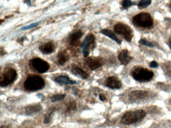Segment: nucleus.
Here are the masks:
<instances>
[{"instance_id": "f257e3e1", "label": "nucleus", "mask_w": 171, "mask_h": 128, "mask_svg": "<svg viewBox=\"0 0 171 128\" xmlns=\"http://www.w3.org/2000/svg\"><path fill=\"white\" fill-rule=\"evenodd\" d=\"M146 116V112L143 110L127 112L122 116L121 123L126 125L134 124L142 121Z\"/></svg>"}, {"instance_id": "f03ea898", "label": "nucleus", "mask_w": 171, "mask_h": 128, "mask_svg": "<svg viewBox=\"0 0 171 128\" xmlns=\"http://www.w3.org/2000/svg\"><path fill=\"white\" fill-rule=\"evenodd\" d=\"M45 86L44 80L38 76L31 75L24 82V88L27 91L34 92L42 90Z\"/></svg>"}, {"instance_id": "7ed1b4c3", "label": "nucleus", "mask_w": 171, "mask_h": 128, "mask_svg": "<svg viewBox=\"0 0 171 128\" xmlns=\"http://www.w3.org/2000/svg\"><path fill=\"white\" fill-rule=\"evenodd\" d=\"M131 75L134 79L138 82H147L152 79L154 74L152 71L145 68L138 67L133 70Z\"/></svg>"}, {"instance_id": "20e7f679", "label": "nucleus", "mask_w": 171, "mask_h": 128, "mask_svg": "<svg viewBox=\"0 0 171 128\" xmlns=\"http://www.w3.org/2000/svg\"><path fill=\"white\" fill-rule=\"evenodd\" d=\"M133 24L135 25L142 28H150L154 24V21L150 14L141 13L134 16L133 18Z\"/></svg>"}, {"instance_id": "39448f33", "label": "nucleus", "mask_w": 171, "mask_h": 128, "mask_svg": "<svg viewBox=\"0 0 171 128\" xmlns=\"http://www.w3.org/2000/svg\"><path fill=\"white\" fill-rule=\"evenodd\" d=\"M18 77L17 72L15 69L7 68L4 70L0 78V86L6 87L14 83Z\"/></svg>"}, {"instance_id": "423d86ee", "label": "nucleus", "mask_w": 171, "mask_h": 128, "mask_svg": "<svg viewBox=\"0 0 171 128\" xmlns=\"http://www.w3.org/2000/svg\"><path fill=\"white\" fill-rule=\"evenodd\" d=\"M114 31L117 34L123 37L128 42L132 40L134 36L133 30L127 25L121 23H118L114 26Z\"/></svg>"}, {"instance_id": "0eeeda50", "label": "nucleus", "mask_w": 171, "mask_h": 128, "mask_svg": "<svg viewBox=\"0 0 171 128\" xmlns=\"http://www.w3.org/2000/svg\"><path fill=\"white\" fill-rule=\"evenodd\" d=\"M30 65L33 69L41 74L46 73L50 67L48 62L39 58L31 60L30 61Z\"/></svg>"}, {"instance_id": "6e6552de", "label": "nucleus", "mask_w": 171, "mask_h": 128, "mask_svg": "<svg viewBox=\"0 0 171 128\" xmlns=\"http://www.w3.org/2000/svg\"><path fill=\"white\" fill-rule=\"evenodd\" d=\"M96 43V38L92 34L88 35L84 39L81 45V50L84 57H88L89 55L90 49H92Z\"/></svg>"}, {"instance_id": "1a4fd4ad", "label": "nucleus", "mask_w": 171, "mask_h": 128, "mask_svg": "<svg viewBox=\"0 0 171 128\" xmlns=\"http://www.w3.org/2000/svg\"><path fill=\"white\" fill-rule=\"evenodd\" d=\"M149 95V92L146 91L135 90L129 93V99L131 102H138L147 99Z\"/></svg>"}, {"instance_id": "9d476101", "label": "nucleus", "mask_w": 171, "mask_h": 128, "mask_svg": "<svg viewBox=\"0 0 171 128\" xmlns=\"http://www.w3.org/2000/svg\"><path fill=\"white\" fill-rule=\"evenodd\" d=\"M86 65L90 70H93L98 69L104 65V61L102 59L96 57H90L86 60Z\"/></svg>"}, {"instance_id": "9b49d317", "label": "nucleus", "mask_w": 171, "mask_h": 128, "mask_svg": "<svg viewBox=\"0 0 171 128\" xmlns=\"http://www.w3.org/2000/svg\"><path fill=\"white\" fill-rule=\"evenodd\" d=\"M122 83L118 77L110 76L108 77L105 82V85L112 89H119L122 87Z\"/></svg>"}, {"instance_id": "f8f14e48", "label": "nucleus", "mask_w": 171, "mask_h": 128, "mask_svg": "<svg viewBox=\"0 0 171 128\" xmlns=\"http://www.w3.org/2000/svg\"><path fill=\"white\" fill-rule=\"evenodd\" d=\"M118 59L122 65L126 66L130 61L133 58L129 54V52L127 50H122L118 55Z\"/></svg>"}, {"instance_id": "ddd939ff", "label": "nucleus", "mask_w": 171, "mask_h": 128, "mask_svg": "<svg viewBox=\"0 0 171 128\" xmlns=\"http://www.w3.org/2000/svg\"><path fill=\"white\" fill-rule=\"evenodd\" d=\"M55 49V45L52 42H48L39 47L40 51L45 55L50 54L53 53Z\"/></svg>"}, {"instance_id": "4468645a", "label": "nucleus", "mask_w": 171, "mask_h": 128, "mask_svg": "<svg viewBox=\"0 0 171 128\" xmlns=\"http://www.w3.org/2000/svg\"><path fill=\"white\" fill-rule=\"evenodd\" d=\"M54 81L60 85H74L77 83L75 81L71 79L67 76L60 75L55 78Z\"/></svg>"}, {"instance_id": "2eb2a0df", "label": "nucleus", "mask_w": 171, "mask_h": 128, "mask_svg": "<svg viewBox=\"0 0 171 128\" xmlns=\"http://www.w3.org/2000/svg\"><path fill=\"white\" fill-rule=\"evenodd\" d=\"M71 71L72 73L75 74V75L83 79H87L89 77V75L86 73V72L78 66H73L72 68Z\"/></svg>"}, {"instance_id": "dca6fc26", "label": "nucleus", "mask_w": 171, "mask_h": 128, "mask_svg": "<svg viewBox=\"0 0 171 128\" xmlns=\"http://www.w3.org/2000/svg\"><path fill=\"white\" fill-rule=\"evenodd\" d=\"M82 36L81 31L78 30L74 32L69 37V43L72 46H76Z\"/></svg>"}, {"instance_id": "f3484780", "label": "nucleus", "mask_w": 171, "mask_h": 128, "mask_svg": "<svg viewBox=\"0 0 171 128\" xmlns=\"http://www.w3.org/2000/svg\"><path fill=\"white\" fill-rule=\"evenodd\" d=\"M42 107L40 105L37 104L34 105H29L25 108L26 114L28 116L33 115L34 114L38 113L42 110Z\"/></svg>"}, {"instance_id": "a211bd4d", "label": "nucleus", "mask_w": 171, "mask_h": 128, "mask_svg": "<svg viewBox=\"0 0 171 128\" xmlns=\"http://www.w3.org/2000/svg\"><path fill=\"white\" fill-rule=\"evenodd\" d=\"M100 33L105 36L109 37V38L112 39L113 41H115V42L117 43L119 45H121L122 43V41L119 40V39L115 36L114 33L110 30L108 29H103L100 31Z\"/></svg>"}, {"instance_id": "6ab92c4d", "label": "nucleus", "mask_w": 171, "mask_h": 128, "mask_svg": "<svg viewBox=\"0 0 171 128\" xmlns=\"http://www.w3.org/2000/svg\"><path fill=\"white\" fill-rule=\"evenodd\" d=\"M69 59V55L65 51L60 52L58 55V62L59 65H64L68 61Z\"/></svg>"}, {"instance_id": "aec40b11", "label": "nucleus", "mask_w": 171, "mask_h": 128, "mask_svg": "<svg viewBox=\"0 0 171 128\" xmlns=\"http://www.w3.org/2000/svg\"><path fill=\"white\" fill-rule=\"evenodd\" d=\"M55 111H56L55 108H51L48 111V112L46 114L44 119V123L45 124H48L51 121L52 119V115Z\"/></svg>"}, {"instance_id": "412c9836", "label": "nucleus", "mask_w": 171, "mask_h": 128, "mask_svg": "<svg viewBox=\"0 0 171 128\" xmlns=\"http://www.w3.org/2000/svg\"><path fill=\"white\" fill-rule=\"evenodd\" d=\"M151 3L152 0H141L138 3V8L139 9H143L149 6Z\"/></svg>"}, {"instance_id": "4be33fe9", "label": "nucleus", "mask_w": 171, "mask_h": 128, "mask_svg": "<svg viewBox=\"0 0 171 128\" xmlns=\"http://www.w3.org/2000/svg\"><path fill=\"white\" fill-rule=\"evenodd\" d=\"M65 96L66 95L65 94H56L51 97L50 100L53 103L58 102V101L62 100L63 99L65 98Z\"/></svg>"}, {"instance_id": "5701e85b", "label": "nucleus", "mask_w": 171, "mask_h": 128, "mask_svg": "<svg viewBox=\"0 0 171 128\" xmlns=\"http://www.w3.org/2000/svg\"><path fill=\"white\" fill-rule=\"evenodd\" d=\"M133 3L130 0H123L121 2V5L123 9H127L133 5Z\"/></svg>"}, {"instance_id": "b1692460", "label": "nucleus", "mask_w": 171, "mask_h": 128, "mask_svg": "<svg viewBox=\"0 0 171 128\" xmlns=\"http://www.w3.org/2000/svg\"><path fill=\"white\" fill-rule=\"evenodd\" d=\"M76 108V104L75 102L72 101L68 104L66 107V110L67 112H70V111L75 110Z\"/></svg>"}, {"instance_id": "393cba45", "label": "nucleus", "mask_w": 171, "mask_h": 128, "mask_svg": "<svg viewBox=\"0 0 171 128\" xmlns=\"http://www.w3.org/2000/svg\"><path fill=\"white\" fill-rule=\"evenodd\" d=\"M139 43L142 45H144L146 46L149 47L150 48L153 47V45L152 43L150 42L149 41H146L145 39H142L139 41Z\"/></svg>"}, {"instance_id": "a878e982", "label": "nucleus", "mask_w": 171, "mask_h": 128, "mask_svg": "<svg viewBox=\"0 0 171 128\" xmlns=\"http://www.w3.org/2000/svg\"><path fill=\"white\" fill-rule=\"evenodd\" d=\"M39 22L35 23H33V24H31L29 25L26 26L22 28V30H27L30 29L32 28H35L36 27L39 25Z\"/></svg>"}, {"instance_id": "bb28decb", "label": "nucleus", "mask_w": 171, "mask_h": 128, "mask_svg": "<svg viewBox=\"0 0 171 128\" xmlns=\"http://www.w3.org/2000/svg\"><path fill=\"white\" fill-rule=\"evenodd\" d=\"M150 67L152 68H156L158 67V64L155 61H152L150 63Z\"/></svg>"}, {"instance_id": "cd10ccee", "label": "nucleus", "mask_w": 171, "mask_h": 128, "mask_svg": "<svg viewBox=\"0 0 171 128\" xmlns=\"http://www.w3.org/2000/svg\"><path fill=\"white\" fill-rule=\"evenodd\" d=\"M99 98H100V100L101 101H105L106 100V97H105V96L104 94H100V96H99Z\"/></svg>"}, {"instance_id": "c85d7f7f", "label": "nucleus", "mask_w": 171, "mask_h": 128, "mask_svg": "<svg viewBox=\"0 0 171 128\" xmlns=\"http://www.w3.org/2000/svg\"><path fill=\"white\" fill-rule=\"evenodd\" d=\"M28 5L30 6L31 5V0H26L25 2Z\"/></svg>"}, {"instance_id": "c756f323", "label": "nucleus", "mask_w": 171, "mask_h": 128, "mask_svg": "<svg viewBox=\"0 0 171 128\" xmlns=\"http://www.w3.org/2000/svg\"><path fill=\"white\" fill-rule=\"evenodd\" d=\"M1 128H9V127H8V126H2L1 127Z\"/></svg>"}, {"instance_id": "7c9ffc66", "label": "nucleus", "mask_w": 171, "mask_h": 128, "mask_svg": "<svg viewBox=\"0 0 171 128\" xmlns=\"http://www.w3.org/2000/svg\"><path fill=\"white\" fill-rule=\"evenodd\" d=\"M169 45H170V48L171 49V37L169 41Z\"/></svg>"}, {"instance_id": "2f4dec72", "label": "nucleus", "mask_w": 171, "mask_h": 128, "mask_svg": "<svg viewBox=\"0 0 171 128\" xmlns=\"http://www.w3.org/2000/svg\"><path fill=\"white\" fill-rule=\"evenodd\" d=\"M170 104H171V99H170Z\"/></svg>"}]
</instances>
